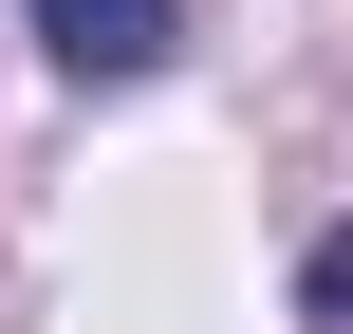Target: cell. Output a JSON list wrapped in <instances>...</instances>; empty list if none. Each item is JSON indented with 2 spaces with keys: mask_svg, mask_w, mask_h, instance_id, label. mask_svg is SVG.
Listing matches in <instances>:
<instances>
[{
  "mask_svg": "<svg viewBox=\"0 0 353 334\" xmlns=\"http://www.w3.org/2000/svg\"><path fill=\"white\" fill-rule=\"evenodd\" d=\"M37 37H56V74H93V93H130V74L168 56V0H37Z\"/></svg>",
  "mask_w": 353,
  "mask_h": 334,
  "instance_id": "obj_1",
  "label": "cell"
}]
</instances>
